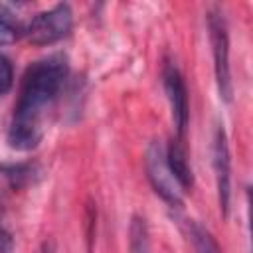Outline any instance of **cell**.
<instances>
[{"mask_svg":"<svg viewBox=\"0 0 253 253\" xmlns=\"http://www.w3.org/2000/svg\"><path fill=\"white\" fill-rule=\"evenodd\" d=\"M69 67L61 53L34 61L20 85V97L14 107V117L8 128V144L14 150H34L43 138L45 109L57 99L67 79Z\"/></svg>","mask_w":253,"mask_h":253,"instance_id":"cell-1","label":"cell"},{"mask_svg":"<svg viewBox=\"0 0 253 253\" xmlns=\"http://www.w3.org/2000/svg\"><path fill=\"white\" fill-rule=\"evenodd\" d=\"M208 30H210V43L213 53V69H215V81L219 97L229 103L233 95V83H231V69H229V38H227V26L221 12L211 10L208 14Z\"/></svg>","mask_w":253,"mask_h":253,"instance_id":"cell-2","label":"cell"},{"mask_svg":"<svg viewBox=\"0 0 253 253\" xmlns=\"http://www.w3.org/2000/svg\"><path fill=\"white\" fill-rule=\"evenodd\" d=\"M73 28V12L69 4H55L36 14L26 26V36L36 45H51L63 40Z\"/></svg>","mask_w":253,"mask_h":253,"instance_id":"cell-3","label":"cell"},{"mask_svg":"<svg viewBox=\"0 0 253 253\" xmlns=\"http://www.w3.org/2000/svg\"><path fill=\"white\" fill-rule=\"evenodd\" d=\"M144 166H146V176L154 188V192L168 202L170 206H180L184 192L178 186V182L174 180L168 164H166V154H164V146L160 142H150L146 148V158H144Z\"/></svg>","mask_w":253,"mask_h":253,"instance_id":"cell-4","label":"cell"},{"mask_svg":"<svg viewBox=\"0 0 253 253\" xmlns=\"http://www.w3.org/2000/svg\"><path fill=\"white\" fill-rule=\"evenodd\" d=\"M162 79H164V91H166V97H168V103H170V109H172V121H174V126L178 130V136L182 138L186 134L188 119H190L186 83H184V77H182L180 69L172 61L164 63Z\"/></svg>","mask_w":253,"mask_h":253,"instance_id":"cell-5","label":"cell"},{"mask_svg":"<svg viewBox=\"0 0 253 253\" xmlns=\"http://www.w3.org/2000/svg\"><path fill=\"white\" fill-rule=\"evenodd\" d=\"M213 170H215L219 210L223 215H227L229 198H231V158H229V146H227L225 130L221 126H217L215 134H213Z\"/></svg>","mask_w":253,"mask_h":253,"instance_id":"cell-6","label":"cell"},{"mask_svg":"<svg viewBox=\"0 0 253 253\" xmlns=\"http://www.w3.org/2000/svg\"><path fill=\"white\" fill-rule=\"evenodd\" d=\"M164 154H166V164H168L174 180L182 188V192L192 190V186H194V174H192V166L188 162V154H186V148L182 144V138L170 140L168 148H164Z\"/></svg>","mask_w":253,"mask_h":253,"instance_id":"cell-7","label":"cell"},{"mask_svg":"<svg viewBox=\"0 0 253 253\" xmlns=\"http://www.w3.org/2000/svg\"><path fill=\"white\" fill-rule=\"evenodd\" d=\"M0 172L16 188L34 184V180L42 174V170L38 168V164H32V162H24V164H0Z\"/></svg>","mask_w":253,"mask_h":253,"instance_id":"cell-8","label":"cell"},{"mask_svg":"<svg viewBox=\"0 0 253 253\" xmlns=\"http://www.w3.org/2000/svg\"><path fill=\"white\" fill-rule=\"evenodd\" d=\"M128 247L130 253H150V233L144 217L132 215L128 227Z\"/></svg>","mask_w":253,"mask_h":253,"instance_id":"cell-9","label":"cell"},{"mask_svg":"<svg viewBox=\"0 0 253 253\" xmlns=\"http://www.w3.org/2000/svg\"><path fill=\"white\" fill-rule=\"evenodd\" d=\"M24 32H26V28L12 14V10H8L6 6L0 4V45L14 43Z\"/></svg>","mask_w":253,"mask_h":253,"instance_id":"cell-10","label":"cell"},{"mask_svg":"<svg viewBox=\"0 0 253 253\" xmlns=\"http://www.w3.org/2000/svg\"><path fill=\"white\" fill-rule=\"evenodd\" d=\"M188 235H190V239L194 243L196 253H221L217 241L213 239V235L204 225H200L198 221H190L188 223Z\"/></svg>","mask_w":253,"mask_h":253,"instance_id":"cell-11","label":"cell"},{"mask_svg":"<svg viewBox=\"0 0 253 253\" xmlns=\"http://www.w3.org/2000/svg\"><path fill=\"white\" fill-rule=\"evenodd\" d=\"M14 83V69H12V63L6 55L0 53V95L8 93L10 87Z\"/></svg>","mask_w":253,"mask_h":253,"instance_id":"cell-12","label":"cell"},{"mask_svg":"<svg viewBox=\"0 0 253 253\" xmlns=\"http://www.w3.org/2000/svg\"><path fill=\"white\" fill-rule=\"evenodd\" d=\"M12 247H14V239L10 231L4 225H0V253H12Z\"/></svg>","mask_w":253,"mask_h":253,"instance_id":"cell-13","label":"cell"},{"mask_svg":"<svg viewBox=\"0 0 253 253\" xmlns=\"http://www.w3.org/2000/svg\"><path fill=\"white\" fill-rule=\"evenodd\" d=\"M42 253H55L53 243H51V241H45V243L42 245Z\"/></svg>","mask_w":253,"mask_h":253,"instance_id":"cell-14","label":"cell"}]
</instances>
